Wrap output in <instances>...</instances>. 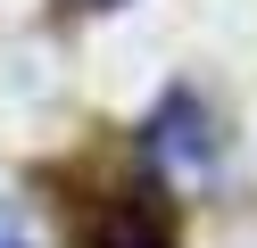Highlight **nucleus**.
I'll list each match as a JSON object with an SVG mask.
<instances>
[{"label": "nucleus", "mask_w": 257, "mask_h": 248, "mask_svg": "<svg viewBox=\"0 0 257 248\" xmlns=\"http://www.w3.org/2000/svg\"><path fill=\"white\" fill-rule=\"evenodd\" d=\"M91 248H174V215L158 190H116L91 223Z\"/></svg>", "instance_id": "nucleus-1"}, {"label": "nucleus", "mask_w": 257, "mask_h": 248, "mask_svg": "<svg viewBox=\"0 0 257 248\" xmlns=\"http://www.w3.org/2000/svg\"><path fill=\"white\" fill-rule=\"evenodd\" d=\"M0 248H25V240H9V231H0Z\"/></svg>", "instance_id": "nucleus-2"}, {"label": "nucleus", "mask_w": 257, "mask_h": 248, "mask_svg": "<svg viewBox=\"0 0 257 248\" xmlns=\"http://www.w3.org/2000/svg\"><path fill=\"white\" fill-rule=\"evenodd\" d=\"M91 9H100V0H91Z\"/></svg>", "instance_id": "nucleus-3"}]
</instances>
